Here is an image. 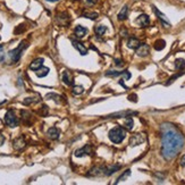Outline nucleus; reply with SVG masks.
Masks as SVG:
<instances>
[{
  "mask_svg": "<svg viewBox=\"0 0 185 185\" xmlns=\"http://www.w3.org/2000/svg\"><path fill=\"white\" fill-rule=\"evenodd\" d=\"M161 134V156L166 160L174 159L184 147V136L172 123H162L160 126Z\"/></svg>",
  "mask_w": 185,
  "mask_h": 185,
  "instance_id": "nucleus-1",
  "label": "nucleus"
},
{
  "mask_svg": "<svg viewBox=\"0 0 185 185\" xmlns=\"http://www.w3.org/2000/svg\"><path fill=\"white\" fill-rule=\"evenodd\" d=\"M109 139L111 141L112 143H116V144H118V143H122L123 142V140L125 139V136H126V132L124 130L123 127H120V126H116V127L111 128L110 131H109Z\"/></svg>",
  "mask_w": 185,
  "mask_h": 185,
  "instance_id": "nucleus-2",
  "label": "nucleus"
},
{
  "mask_svg": "<svg viewBox=\"0 0 185 185\" xmlns=\"http://www.w3.org/2000/svg\"><path fill=\"white\" fill-rule=\"evenodd\" d=\"M27 42L26 41H22V42L19 43V46L17 47V48H15V49H13V50H10L9 52H8V55H9V57H10V60H12L13 62H17L21 59V57H22V52H23L25 49L27 48Z\"/></svg>",
  "mask_w": 185,
  "mask_h": 185,
  "instance_id": "nucleus-3",
  "label": "nucleus"
},
{
  "mask_svg": "<svg viewBox=\"0 0 185 185\" xmlns=\"http://www.w3.org/2000/svg\"><path fill=\"white\" fill-rule=\"evenodd\" d=\"M5 123L7 124L9 127H16L18 126V118L16 117L15 112L13 110H8L5 115Z\"/></svg>",
  "mask_w": 185,
  "mask_h": 185,
  "instance_id": "nucleus-4",
  "label": "nucleus"
},
{
  "mask_svg": "<svg viewBox=\"0 0 185 185\" xmlns=\"http://www.w3.org/2000/svg\"><path fill=\"white\" fill-rule=\"evenodd\" d=\"M144 141H145L144 134H134L130 140V144H131V147H136L139 144H142Z\"/></svg>",
  "mask_w": 185,
  "mask_h": 185,
  "instance_id": "nucleus-5",
  "label": "nucleus"
},
{
  "mask_svg": "<svg viewBox=\"0 0 185 185\" xmlns=\"http://www.w3.org/2000/svg\"><path fill=\"white\" fill-rule=\"evenodd\" d=\"M92 147L90 144H85L84 147L75 151V157H84V156H89L92 154Z\"/></svg>",
  "mask_w": 185,
  "mask_h": 185,
  "instance_id": "nucleus-6",
  "label": "nucleus"
},
{
  "mask_svg": "<svg viewBox=\"0 0 185 185\" xmlns=\"http://www.w3.org/2000/svg\"><path fill=\"white\" fill-rule=\"evenodd\" d=\"M149 54H150V47L147 43H141L139 48L136 49V55L139 57H147Z\"/></svg>",
  "mask_w": 185,
  "mask_h": 185,
  "instance_id": "nucleus-7",
  "label": "nucleus"
},
{
  "mask_svg": "<svg viewBox=\"0 0 185 185\" xmlns=\"http://www.w3.org/2000/svg\"><path fill=\"white\" fill-rule=\"evenodd\" d=\"M133 115H138L136 111H131V110H126V111H119V112H115L112 115L107 116L106 118H122V117H131Z\"/></svg>",
  "mask_w": 185,
  "mask_h": 185,
  "instance_id": "nucleus-8",
  "label": "nucleus"
},
{
  "mask_svg": "<svg viewBox=\"0 0 185 185\" xmlns=\"http://www.w3.org/2000/svg\"><path fill=\"white\" fill-rule=\"evenodd\" d=\"M152 9H153V13L157 15V17H158L159 19H160V22L162 23V25H165L166 27H169L170 26V23H169V21L167 19V17L164 14H162L160 10H159L158 8L157 7H154V6H152Z\"/></svg>",
  "mask_w": 185,
  "mask_h": 185,
  "instance_id": "nucleus-9",
  "label": "nucleus"
},
{
  "mask_svg": "<svg viewBox=\"0 0 185 185\" xmlns=\"http://www.w3.org/2000/svg\"><path fill=\"white\" fill-rule=\"evenodd\" d=\"M72 43H73L74 48H75V49H76V50L78 51L82 56L88 55V48H86V47H85L82 42L77 41V40H72Z\"/></svg>",
  "mask_w": 185,
  "mask_h": 185,
  "instance_id": "nucleus-10",
  "label": "nucleus"
},
{
  "mask_svg": "<svg viewBox=\"0 0 185 185\" xmlns=\"http://www.w3.org/2000/svg\"><path fill=\"white\" fill-rule=\"evenodd\" d=\"M106 76H125V80H128L131 78V73L128 70H125V72H117V70H108L106 73Z\"/></svg>",
  "mask_w": 185,
  "mask_h": 185,
  "instance_id": "nucleus-11",
  "label": "nucleus"
},
{
  "mask_svg": "<svg viewBox=\"0 0 185 185\" xmlns=\"http://www.w3.org/2000/svg\"><path fill=\"white\" fill-rule=\"evenodd\" d=\"M25 145H26V142H25L23 136H18L17 139H15L13 141V147H14L15 150H18V151L22 150V149L25 148Z\"/></svg>",
  "mask_w": 185,
  "mask_h": 185,
  "instance_id": "nucleus-12",
  "label": "nucleus"
},
{
  "mask_svg": "<svg viewBox=\"0 0 185 185\" xmlns=\"http://www.w3.org/2000/svg\"><path fill=\"white\" fill-rule=\"evenodd\" d=\"M136 24L142 27L148 26V25L150 24V18H149V16L145 15V14H141V15L138 17V19H136Z\"/></svg>",
  "mask_w": 185,
  "mask_h": 185,
  "instance_id": "nucleus-13",
  "label": "nucleus"
},
{
  "mask_svg": "<svg viewBox=\"0 0 185 185\" xmlns=\"http://www.w3.org/2000/svg\"><path fill=\"white\" fill-rule=\"evenodd\" d=\"M48 138L51 140H58L59 139V135H60V131L57 127H50L47 132Z\"/></svg>",
  "mask_w": 185,
  "mask_h": 185,
  "instance_id": "nucleus-14",
  "label": "nucleus"
},
{
  "mask_svg": "<svg viewBox=\"0 0 185 185\" xmlns=\"http://www.w3.org/2000/svg\"><path fill=\"white\" fill-rule=\"evenodd\" d=\"M74 33H75V35H76L78 39H82L86 35L88 28H85V27L82 26V25H77V26L75 27V30H74Z\"/></svg>",
  "mask_w": 185,
  "mask_h": 185,
  "instance_id": "nucleus-15",
  "label": "nucleus"
},
{
  "mask_svg": "<svg viewBox=\"0 0 185 185\" xmlns=\"http://www.w3.org/2000/svg\"><path fill=\"white\" fill-rule=\"evenodd\" d=\"M43 62H44L43 58H36V59H34V60L31 62V65H30V70H34V72L38 70L39 68H41L43 66Z\"/></svg>",
  "mask_w": 185,
  "mask_h": 185,
  "instance_id": "nucleus-16",
  "label": "nucleus"
},
{
  "mask_svg": "<svg viewBox=\"0 0 185 185\" xmlns=\"http://www.w3.org/2000/svg\"><path fill=\"white\" fill-rule=\"evenodd\" d=\"M62 80L64 81V83H65L66 85H73L74 84L73 77H72V75H70V72H67V70H65V72L62 73Z\"/></svg>",
  "mask_w": 185,
  "mask_h": 185,
  "instance_id": "nucleus-17",
  "label": "nucleus"
},
{
  "mask_svg": "<svg viewBox=\"0 0 185 185\" xmlns=\"http://www.w3.org/2000/svg\"><path fill=\"white\" fill-rule=\"evenodd\" d=\"M101 174H104V166H99V167H94L92 169L90 170V173L88 174L89 176H99Z\"/></svg>",
  "mask_w": 185,
  "mask_h": 185,
  "instance_id": "nucleus-18",
  "label": "nucleus"
},
{
  "mask_svg": "<svg viewBox=\"0 0 185 185\" xmlns=\"http://www.w3.org/2000/svg\"><path fill=\"white\" fill-rule=\"evenodd\" d=\"M140 44H141V42H140L139 40L136 38H130L127 41V47L128 48H131V49H138L140 47Z\"/></svg>",
  "mask_w": 185,
  "mask_h": 185,
  "instance_id": "nucleus-19",
  "label": "nucleus"
},
{
  "mask_svg": "<svg viewBox=\"0 0 185 185\" xmlns=\"http://www.w3.org/2000/svg\"><path fill=\"white\" fill-rule=\"evenodd\" d=\"M118 169H120V165H116V166H111V167H104V175H106V176H110L111 174H114Z\"/></svg>",
  "mask_w": 185,
  "mask_h": 185,
  "instance_id": "nucleus-20",
  "label": "nucleus"
},
{
  "mask_svg": "<svg viewBox=\"0 0 185 185\" xmlns=\"http://www.w3.org/2000/svg\"><path fill=\"white\" fill-rule=\"evenodd\" d=\"M49 72H50V70H49L48 67H43L42 66L41 68H39L38 70H35V74H36V76L38 77H44L49 74Z\"/></svg>",
  "mask_w": 185,
  "mask_h": 185,
  "instance_id": "nucleus-21",
  "label": "nucleus"
},
{
  "mask_svg": "<svg viewBox=\"0 0 185 185\" xmlns=\"http://www.w3.org/2000/svg\"><path fill=\"white\" fill-rule=\"evenodd\" d=\"M127 15H128V7L127 6H124L123 8H122V10H120L119 13H118V19L119 21H124V19L127 18Z\"/></svg>",
  "mask_w": 185,
  "mask_h": 185,
  "instance_id": "nucleus-22",
  "label": "nucleus"
},
{
  "mask_svg": "<svg viewBox=\"0 0 185 185\" xmlns=\"http://www.w3.org/2000/svg\"><path fill=\"white\" fill-rule=\"evenodd\" d=\"M175 68L177 70H183L185 68V60L183 58H178L175 60Z\"/></svg>",
  "mask_w": 185,
  "mask_h": 185,
  "instance_id": "nucleus-23",
  "label": "nucleus"
},
{
  "mask_svg": "<svg viewBox=\"0 0 185 185\" xmlns=\"http://www.w3.org/2000/svg\"><path fill=\"white\" fill-rule=\"evenodd\" d=\"M46 98L47 99H50V100H54L57 104H60V100H62V96L56 94V93H48L46 96Z\"/></svg>",
  "mask_w": 185,
  "mask_h": 185,
  "instance_id": "nucleus-24",
  "label": "nucleus"
},
{
  "mask_svg": "<svg viewBox=\"0 0 185 185\" xmlns=\"http://www.w3.org/2000/svg\"><path fill=\"white\" fill-rule=\"evenodd\" d=\"M133 126H134L133 118H131V117H126V119L124 122V127L126 128V130H132Z\"/></svg>",
  "mask_w": 185,
  "mask_h": 185,
  "instance_id": "nucleus-25",
  "label": "nucleus"
},
{
  "mask_svg": "<svg viewBox=\"0 0 185 185\" xmlns=\"http://www.w3.org/2000/svg\"><path fill=\"white\" fill-rule=\"evenodd\" d=\"M94 32H96V34L98 35H104L106 32H107V26H104V25H98L96 26L94 28Z\"/></svg>",
  "mask_w": 185,
  "mask_h": 185,
  "instance_id": "nucleus-26",
  "label": "nucleus"
},
{
  "mask_svg": "<svg viewBox=\"0 0 185 185\" xmlns=\"http://www.w3.org/2000/svg\"><path fill=\"white\" fill-rule=\"evenodd\" d=\"M165 47H166V42H165L164 40H157L156 43H154V49L158 51L162 50Z\"/></svg>",
  "mask_w": 185,
  "mask_h": 185,
  "instance_id": "nucleus-27",
  "label": "nucleus"
},
{
  "mask_svg": "<svg viewBox=\"0 0 185 185\" xmlns=\"http://www.w3.org/2000/svg\"><path fill=\"white\" fill-rule=\"evenodd\" d=\"M84 92V88L82 86V85H75L73 88V93L74 94H82V93Z\"/></svg>",
  "mask_w": 185,
  "mask_h": 185,
  "instance_id": "nucleus-28",
  "label": "nucleus"
},
{
  "mask_svg": "<svg viewBox=\"0 0 185 185\" xmlns=\"http://www.w3.org/2000/svg\"><path fill=\"white\" fill-rule=\"evenodd\" d=\"M39 101V98H26V99H24L23 104L25 106H30L31 104H35V102H38Z\"/></svg>",
  "mask_w": 185,
  "mask_h": 185,
  "instance_id": "nucleus-29",
  "label": "nucleus"
},
{
  "mask_svg": "<svg viewBox=\"0 0 185 185\" xmlns=\"http://www.w3.org/2000/svg\"><path fill=\"white\" fill-rule=\"evenodd\" d=\"M130 175H131V170L127 169L126 172H125V173L120 175V177H118V179H117V182H116V184H118V183H119V182H122L123 179H126V178H127Z\"/></svg>",
  "mask_w": 185,
  "mask_h": 185,
  "instance_id": "nucleus-30",
  "label": "nucleus"
},
{
  "mask_svg": "<svg viewBox=\"0 0 185 185\" xmlns=\"http://www.w3.org/2000/svg\"><path fill=\"white\" fill-rule=\"evenodd\" d=\"M84 17H86V18H90V19H96V18H98V13H85L84 15Z\"/></svg>",
  "mask_w": 185,
  "mask_h": 185,
  "instance_id": "nucleus-31",
  "label": "nucleus"
},
{
  "mask_svg": "<svg viewBox=\"0 0 185 185\" xmlns=\"http://www.w3.org/2000/svg\"><path fill=\"white\" fill-rule=\"evenodd\" d=\"M5 58H6V54H5V48L4 46L0 44V62H5Z\"/></svg>",
  "mask_w": 185,
  "mask_h": 185,
  "instance_id": "nucleus-32",
  "label": "nucleus"
},
{
  "mask_svg": "<svg viewBox=\"0 0 185 185\" xmlns=\"http://www.w3.org/2000/svg\"><path fill=\"white\" fill-rule=\"evenodd\" d=\"M5 136L2 134H0V147H1V145H2V144H4L5 143Z\"/></svg>",
  "mask_w": 185,
  "mask_h": 185,
  "instance_id": "nucleus-33",
  "label": "nucleus"
},
{
  "mask_svg": "<svg viewBox=\"0 0 185 185\" xmlns=\"http://www.w3.org/2000/svg\"><path fill=\"white\" fill-rule=\"evenodd\" d=\"M181 166L185 167V154L182 157V159H181Z\"/></svg>",
  "mask_w": 185,
  "mask_h": 185,
  "instance_id": "nucleus-34",
  "label": "nucleus"
},
{
  "mask_svg": "<svg viewBox=\"0 0 185 185\" xmlns=\"http://www.w3.org/2000/svg\"><path fill=\"white\" fill-rule=\"evenodd\" d=\"M115 62H116V65L117 66H123V64H122V60H119V59H115Z\"/></svg>",
  "mask_w": 185,
  "mask_h": 185,
  "instance_id": "nucleus-35",
  "label": "nucleus"
},
{
  "mask_svg": "<svg viewBox=\"0 0 185 185\" xmlns=\"http://www.w3.org/2000/svg\"><path fill=\"white\" fill-rule=\"evenodd\" d=\"M84 1H85V2H86L88 5H93L94 2H96V0H84Z\"/></svg>",
  "mask_w": 185,
  "mask_h": 185,
  "instance_id": "nucleus-36",
  "label": "nucleus"
},
{
  "mask_svg": "<svg viewBox=\"0 0 185 185\" xmlns=\"http://www.w3.org/2000/svg\"><path fill=\"white\" fill-rule=\"evenodd\" d=\"M47 1H51V2H56V1H58V0H47Z\"/></svg>",
  "mask_w": 185,
  "mask_h": 185,
  "instance_id": "nucleus-37",
  "label": "nucleus"
}]
</instances>
